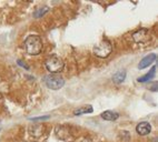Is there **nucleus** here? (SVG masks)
<instances>
[{"instance_id":"f257e3e1","label":"nucleus","mask_w":158,"mask_h":142,"mask_svg":"<svg viewBox=\"0 0 158 142\" xmlns=\"http://www.w3.org/2000/svg\"><path fill=\"white\" fill-rule=\"evenodd\" d=\"M25 48L29 54L37 56L43 50V40L38 36H29L25 40Z\"/></svg>"},{"instance_id":"f03ea898","label":"nucleus","mask_w":158,"mask_h":142,"mask_svg":"<svg viewBox=\"0 0 158 142\" xmlns=\"http://www.w3.org/2000/svg\"><path fill=\"white\" fill-rule=\"evenodd\" d=\"M113 51V45L108 40H104L94 48V53L99 58H107Z\"/></svg>"},{"instance_id":"7ed1b4c3","label":"nucleus","mask_w":158,"mask_h":142,"mask_svg":"<svg viewBox=\"0 0 158 142\" xmlns=\"http://www.w3.org/2000/svg\"><path fill=\"white\" fill-rule=\"evenodd\" d=\"M64 65H64V61L59 57H56V56H52V57L48 58L47 61H46V68L52 74L58 73V72L62 71Z\"/></svg>"},{"instance_id":"20e7f679","label":"nucleus","mask_w":158,"mask_h":142,"mask_svg":"<svg viewBox=\"0 0 158 142\" xmlns=\"http://www.w3.org/2000/svg\"><path fill=\"white\" fill-rule=\"evenodd\" d=\"M45 83L51 90H58L65 85V80L58 74H48L45 77Z\"/></svg>"},{"instance_id":"39448f33","label":"nucleus","mask_w":158,"mask_h":142,"mask_svg":"<svg viewBox=\"0 0 158 142\" xmlns=\"http://www.w3.org/2000/svg\"><path fill=\"white\" fill-rule=\"evenodd\" d=\"M149 36H148V30L147 29H139L136 32L133 34V39L135 42L137 43H144L148 40Z\"/></svg>"},{"instance_id":"423d86ee","label":"nucleus","mask_w":158,"mask_h":142,"mask_svg":"<svg viewBox=\"0 0 158 142\" xmlns=\"http://www.w3.org/2000/svg\"><path fill=\"white\" fill-rule=\"evenodd\" d=\"M156 59H157V56H156L155 53H149L148 56H146L145 58H143V59H141V61L139 62L138 68L139 69H145V68H147L148 65H150L152 63L155 62Z\"/></svg>"},{"instance_id":"0eeeda50","label":"nucleus","mask_w":158,"mask_h":142,"mask_svg":"<svg viewBox=\"0 0 158 142\" xmlns=\"http://www.w3.org/2000/svg\"><path fill=\"white\" fill-rule=\"evenodd\" d=\"M136 131H137V133L140 134V136H147V134H149L150 131H152V125L148 122H140L136 127Z\"/></svg>"},{"instance_id":"6e6552de","label":"nucleus","mask_w":158,"mask_h":142,"mask_svg":"<svg viewBox=\"0 0 158 142\" xmlns=\"http://www.w3.org/2000/svg\"><path fill=\"white\" fill-rule=\"evenodd\" d=\"M102 119L107 120V121H115V120H117L119 118V114L117 113V112H115V111L107 110V111H105V112H102Z\"/></svg>"},{"instance_id":"1a4fd4ad","label":"nucleus","mask_w":158,"mask_h":142,"mask_svg":"<svg viewBox=\"0 0 158 142\" xmlns=\"http://www.w3.org/2000/svg\"><path fill=\"white\" fill-rule=\"evenodd\" d=\"M126 71L125 70H119L117 71L115 74L113 76V81L115 83H122L125 79H126Z\"/></svg>"},{"instance_id":"9d476101","label":"nucleus","mask_w":158,"mask_h":142,"mask_svg":"<svg viewBox=\"0 0 158 142\" xmlns=\"http://www.w3.org/2000/svg\"><path fill=\"white\" fill-rule=\"evenodd\" d=\"M156 65H154L152 69L149 70V72L148 73H146L145 76H143V77L138 78V81L139 82H147V81H149L150 79H152V78L155 77V72H156Z\"/></svg>"},{"instance_id":"9b49d317","label":"nucleus","mask_w":158,"mask_h":142,"mask_svg":"<svg viewBox=\"0 0 158 142\" xmlns=\"http://www.w3.org/2000/svg\"><path fill=\"white\" fill-rule=\"evenodd\" d=\"M93 111H94V109L91 105H86V107H82V108H79V109H77V110H75L73 114H75V116H81V114L91 113Z\"/></svg>"},{"instance_id":"f8f14e48","label":"nucleus","mask_w":158,"mask_h":142,"mask_svg":"<svg viewBox=\"0 0 158 142\" xmlns=\"http://www.w3.org/2000/svg\"><path fill=\"white\" fill-rule=\"evenodd\" d=\"M48 11H49V8H48V7H43V8H38L36 10V11L34 12V16L36 18H40V17H43V16L45 14H47Z\"/></svg>"},{"instance_id":"ddd939ff","label":"nucleus","mask_w":158,"mask_h":142,"mask_svg":"<svg viewBox=\"0 0 158 142\" xmlns=\"http://www.w3.org/2000/svg\"><path fill=\"white\" fill-rule=\"evenodd\" d=\"M49 119V116H37V118H31V121H43V120H47Z\"/></svg>"},{"instance_id":"4468645a","label":"nucleus","mask_w":158,"mask_h":142,"mask_svg":"<svg viewBox=\"0 0 158 142\" xmlns=\"http://www.w3.org/2000/svg\"><path fill=\"white\" fill-rule=\"evenodd\" d=\"M18 63H19L20 65H23V67H25L26 69H28V67H27V65H26L25 63H23V62H21V61H20V60H19V61H18Z\"/></svg>"}]
</instances>
